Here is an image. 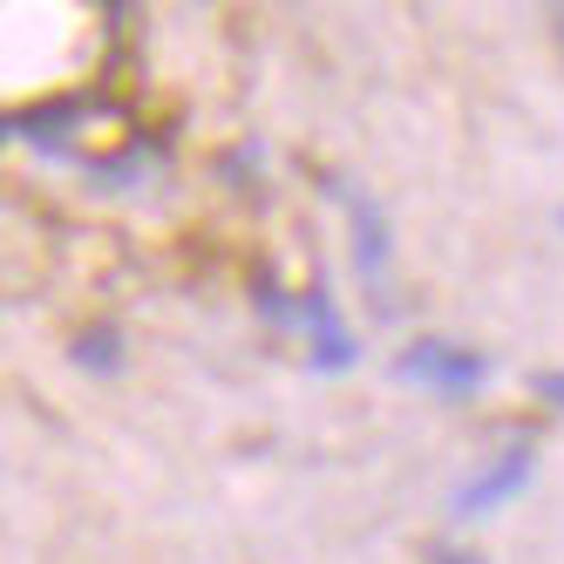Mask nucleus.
Wrapping results in <instances>:
<instances>
[{"instance_id": "nucleus-1", "label": "nucleus", "mask_w": 564, "mask_h": 564, "mask_svg": "<svg viewBox=\"0 0 564 564\" xmlns=\"http://www.w3.org/2000/svg\"><path fill=\"white\" fill-rule=\"evenodd\" d=\"M394 375L422 388V394H442V401H469L482 394V381H490V360H482L476 347H456V340H442V334H422L394 354Z\"/></svg>"}, {"instance_id": "nucleus-2", "label": "nucleus", "mask_w": 564, "mask_h": 564, "mask_svg": "<svg viewBox=\"0 0 564 564\" xmlns=\"http://www.w3.org/2000/svg\"><path fill=\"white\" fill-rule=\"evenodd\" d=\"M531 463H538V442H531V435H510L503 449H497V456L482 463V469L463 482V490L449 497V517H456V523H476V517L503 510V503L523 490V482H531Z\"/></svg>"}, {"instance_id": "nucleus-3", "label": "nucleus", "mask_w": 564, "mask_h": 564, "mask_svg": "<svg viewBox=\"0 0 564 564\" xmlns=\"http://www.w3.org/2000/svg\"><path fill=\"white\" fill-rule=\"evenodd\" d=\"M300 327H306V360H313V375H340V368H354V334H347V319H340V306H334V293L319 286H306V300H300Z\"/></svg>"}, {"instance_id": "nucleus-4", "label": "nucleus", "mask_w": 564, "mask_h": 564, "mask_svg": "<svg viewBox=\"0 0 564 564\" xmlns=\"http://www.w3.org/2000/svg\"><path fill=\"white\" fill-rule=\"evenodd\" d=\"M327 191L347 205V225H354V265H360V279L381 293V279H388V252H394V238H388V212L375 205L368 191H354V184H340V177H327Z\"/></svg>"}, {"instance_id": "nucleus-5", "label": "nucleus", "mask_w": 564, "mask_h": 564, "mask_svg": "<svg viewBox=\"0 0 564 564\" xmlns=\"http://www.w3.org/2000/svg\"><path fill=\"white\" fill-rule=\"evenodd\" d=\"M83 368H96V375H109V368H123V327H89L83 340L68 347Z\"/></svg>"}, {"instance_id": "nucleus-6", "label": "nucleus", "mask_w": 564, "mask_h": 564, "mask_svg": "<svg viewBox=\"0 0 564 564\" xmlns=\"http://www.w3.org/2000/svg\"><path fill=\"white\" fill-rule=\"evenodd\" d=\"M538 394L551 401V409H564V368H544V375H538Z\"/></svg>"}, {"instance_id": "nucleus-7", "label": "nucleus", "mask_w": 564, "mask_h": 564, "mask_svg": "<svg viewBox=\"0 0 564 564\" xmlns=\"http://www.w3.org/2000/svg\"><path fill=\"white\" fill-rule=\"evenodd\" d=\"M429 564H482V557H476V551H463V544H435V551H429Z\"/></svg>"}, {"instance_id": "nucleus-8", "label": "nucleus", "mask_w": 564, "mask_h": 564, "mask_svg": "<svg viewBox=\"0 0 564 564\" xmlns=\"http://www.w3.org/2000/svg\"><path fill=\"white\" fill-rule=\"evenodd\" d=\"M557 34H564V8H557Z\"/></svg>"}, {"instance_id": "nucleus-9", "label": "nucleus", "mask_w": 564, "mask_h": 564, "mask_svg": "<svg viewBox=\"0 0 564 564\" xmlns=\"http://www.w3.org/2000/svg\"><path fill=\"white\" fill-rule=\"evenodd\" d=\"M557 225H564V212H557Z\"/></svg>"}]
</instances>
